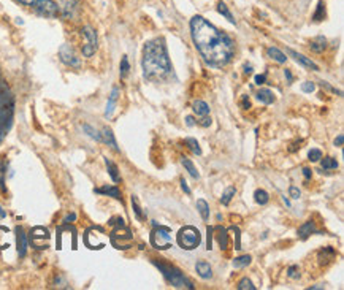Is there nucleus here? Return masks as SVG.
<instances>
[{
    "instance_id": "f257e3e1",
    "label": "nucleus",
    "mask_w": 344,
    "mask_h": 290,
    "mask_svg": "<svg viewBox=\"0 0 344 290\" xmlns=\"http://www.w3.org/2000/svg\"><path fill=\"white\" fill-rule=\"evenodd\" d=\"M190 35L198 52L208 65L220 68L232 60L235 54L232 37L214 27L203 16H194L190 19Z\"/></svg>"
},
{
    "instance_id": "f03ea898",
    "label": "nucleus",
    "mask_w": 344,
    "mask_h": 290,
    "mask_svg": "<svg viewBox=\"0 0 344 290\" xmlns=\"http://www.w3.org/2000/svg\"><path fill=\"white\" fill-rule=\"evenodd\" d=\"M143 75L149 81H162L172 72L164 38L149 40L143 48Z\"/></svg>"
},
{
    "instance_id": "7ed1b4c3",
    "label": "nucleus",
    "mask_w": 344,
    "mask_h": 290,
    "mask_svg": "<svg viewBox=\"0 0 344 290\" xmlns=\"http://www.w3.org/2000/svg\"><path fill=\"white\" fill-rule=\"evenodd\" d=\"M14 111V100L10 87L0 78V141L5 138L6 132L10 130Z\"/></svg>"
},
{
    "instance_id": "20e7f679",
    "label": "nucleus",
    "mask_w": 344,
    "mask_h": 290,
    "mask_svg": "<svg viewBox=\"0 0 344 290\" xmlns=\"http://www.w3.org/2000/svg\"><path fill=\"white\" fill-rule=\"evenodd\" d=\"M24 6H29L32 8L38 16H43V18H56L59 16L60 8L56 2L52 0H14Z\"/></svg>"
},
{
    "instance_id": "39448f33",
    "label": "nucleus",
    "mask_w": 344,
    "mask_h": 290,
    "mask_svg": "<svg viewBox=\"0 0 344 290\" xmlns=\"http://www.w3.org/2000/svg\"><path fill=\"white\" fill-rule=\"evenodd\" d=\"M154 263L157 268L162 271V274L165 276V279L170 282V284L173 286V287H176V289H194V286H192V282L190 281H187L184 276H182L181 274V271L179 270H176V268H173V266H168V265H164V263H159V262H152Z\"/></svg>"
},
{
    "instance_id": "423d86ee",
    "label": "nucleus",
    "mask_w": 344,
    "mask_h": 290,
    "mask_svg": "<svg viewBox=\"0 0 344 290\" xmlns=\"http://www.w3.org/2000/svg\"><path fill=\"white\" fill-rule=\"evenodd\" d=\"M202 243V235L198 232V228L187 225L184 228H181L178 233V244L186 250H192L195 248L200 246Z\"/></svg>"
},
{
    "instance_id": "0eeeda50",
    "label": "nucleus",
    "mask_w": 344,
    "mask_h": 290,
    "mask_svg": "<svg viewBox=\"0 0 344 290\" xmlns=\"http://www.w3.org/2000/svg\"><path fill=\"white\" fill-rule=\"evenodd\" d=\"M151 244L156 249L165 250L170 249L173 246V240H172V230L168 227L164 225H154V230L151 232Z\"/></svg>"
},
{
    "instance_id": "6e6552de",
    "label": "nucleus",
    "mask_w": 344,
    "mask_h": 290,
    "mask_svg": "<svg viewBox=\"0 0 344 290\" xmlns=\"http://www.w3.org/2000/svg\"><path fill=\"white\" fill-rule=\"evenodd\" d=\"M81 35L84 38V44H83V56L84 57H92L95 54V51L98 48V38L97 32L94 27L90 26H84L81 29Z\"/></svg>"
},
{
    "instance_id": "1a4fd4ad",
    "label": "nucleus",
    "mask_w": 344,
    "mask_h": 290,
    "mask_svg": "<svg viewBox=\"0 0 344 290\" xmlns=\"http://www.w3.org/2000/svg\"><path fill=\"white\" fill-rule=\"evenodd\" d=\"M59 57L62 60V64H65L67 67H72V68L81 67V60L76 57L75 51L70 48V44H62V46L59 48Z\"/></svg>"
},
{
    "instance_id": "9d476101",
    "label": "nucleus",
    "mask_w": 344,
    "mask_h": 290,
    "mask_svg": "<svg viewBox=\"0 0 344 290\" xmlns=\"http://www.w3.org/2000/svg\"><path fill=\"white\" fill-rule=\"evenodd\" d=\"M287 52H289V56H292L297 62H300L303 67H306V68H309V70H312V72H317L319 70V67L312 62L311 59H308L306 56H303V54H300V52H297V51H294V49H287Z\"/></svg>"
},
{
    "instance_id": "9b49d317",
    "label": "nucleus",
    "mask_w": 344,
    "mask_h": 290,
    "mask_svg": "<svg viewBox=\"0 0 344 290\" xmlns=\"http://www.w3.org/2000/svg\"><path fill=\"white\" fill-rule=\"evenodd\" d=\"M59 8L65 18H73L78 11V0H62V5Z\"/></svg>"
},
{
    "instance_id": "f8f14e48",
    "label": "nucleus",
    "mask_w": 344,
    "mask_h": 290,
    "mask_svg": "<svg viewBox=\"0 0 344 290\" xmlns=\"http://www.w3.org/2000/svg\"><path fill=\"white\" fill-rule=\"evenodd\" d=\"M118 97H119V87H113L111 89V94L108 98V103H106V110H105V118H111L114 108H116V102H118Z\"/></svg>"
},
{
    "instance_id": "ddd939ff",
    "label": "nucleus",
    "mask_w": 344,
    "mask_h": 290,
    "mask_svg": "<svg viewBox=\"0 0 344 290\" xmlns=\"http://www.w3.org/2000/svg\"><path fill=\"white\" fill-rule=\"evenodd\" d=\"M16 233H18V254L19 257H26L27 252V235L24 233L21 227L16 228Z\"/></svg>"
},
{
    "instance_id": "4468645a",
    "label": "nucleus",
    "mask_w": 344,
    "mask_h": 290,
    "mask_svg": "<svg viewBox=\"0 0 344 290\" xmlns=\"http://www.w3.org/2000/svg\"><path fill=\"white\" fill-rule=\"evenodd\" d=\"M100 136H102V141H103L105 144H108V146L113 148L114 151H119L118 143H116V138H114V133L111 132V128L103 127V130H102Z\"/></svg>"
},
{
    "instance_id": "2eb2a0df",
    "label": "nucleus",
    "mask_w": 344,
    "mask_h": 290,
    "mask_svg": "<svg viewBox=\"0 0 344 290\" xmlns=\"http://www.w3.org/2000/svg\"><path fill=\"white\" fill-rule=\"evenodd\" d=\"M195 271L198 273V276H200L202 279H210L213 276V270H211V266L208 262H205V260H200V262H197L195 265Z\"/></svg>"
},
{
    "instance_id": "dca6fc26",
    "label": "nucleus",
    "mask_w": 344,
    "mask_h": 290,
    "mask_svg": "<svg viewBox=\"0 0 344 290\" xmlns=\"http://www.w3.org/2000/svg\"><path fill=\"white\" fill-rule=\"evenodd\" d=\"M311 233H317L316 224L312 222V220H306V222H304L300 228H298V236H300L301 240H306Z\"/></svg>"
},
{
    "instance_id": "f3484780",
    "label": "nucleus",
    "mask_w": 344,
    "mask_h": 290,
    "mask_svg": "<svg viewBox=\"0 0 344 290\" xmlns=\"http://www.w3.org/2000/svg\"><path fill=\"white\" fill-rule=\"evenodd\" d=\"M257 100L263 105H271L274 100H276V97H274V94L270 89H260L257 92Z\"/></svg>"
},
{
    "instance_id": "a211bd4d",
    "label": "nucleus",
    "mask_w": 344,
    "mask_h": 290,
    "mask_svg": "<svg viewBox=\"0 0 344 290\" xmlns=\"http://www.w3.org/2000/svg\"><path fill=\"white\" fill-rule=\"evenodd\" d=\"M97 194H102V195H108V197H113L116 198V200H121V190L116 187V186H103L100 189H95Z\"/></svg>"
},
{
    "instance_id": "6ab92c4d",
    "label": "nucleus",
    "mask_w": 344,
    "mask_h": 290,
    "mask_svg": "<svg viewBox=\"0 0 344 290\" xmlns=\"http://www.w3.org/2000/svg\"><path fill=\"white\" fill-rule=\"evenodd\" d=\"M309 48H311V51H314V52H322L327 48V38L322 37V35L312 38Z\"/></svg>"
},
{
    "instance_id": "aec40b11",
    "label": "nucleus",
    "mask_w": 344,
    "mask_h": 290,
    "mask_svg": "<svg viewBox=\"0 0 344 290\" xmlns=\"http://www.w3.org/2000/svg\"><path fill=\"white\" fill-rule=\"evenodd\" d=\"M319 262L320 263H328V262H332L333 258H335V255H336V252H335V249L333 248H324V249H320L319 250Z\"/></svg>"
},
{
    "instance_id": "412c9836",
    "label": "nucleus",
    "mask_w": 344,
    "mask_h": 290,
    "mask_svg": "<svg viewBox=\"0 0 344 290\" xmlns=\"http://www.w3.org/2000/svg\"><path fill=\"white\" fill-rule=\"evenodd\" d=\"M266 56H268L270 59H273V60H276L278 64H286V60H287L284 52L279 51L278 48H273V46H270L268 49H266Z\"/></svg>"
},
{
    "instance_id": "4be33fe9",
    "label": "nucleus",
    "mask_w": 344,
    "mask_h": 290,
    "mask_svg": "<svg viewBox=\"0 0 344 290\" xmlns=\"http://www.w3.org/2000/svg\"><path fill=\"white\" fill-rule=\"evenodd\" d=\"M194 113L197 114V116H208L210 114V106H208V103L206 102H203V100H197L195 103H194Z\"/></svg>"
},
{
    "instance_id": "5701e85b",
    "label": "nucleus",
    "mask_w": 344,
    "mask_h": 290,
    "mask_svg": "<svg viewBox=\"0 0 344 290\" xmlns=\"http://www.w3.org/2000/svg\"><path fill=\"white\" fill-rule=\"evenodd\" d=\"M197 209H198V212H200V216L205 222H208L210 220V205L200 198V200H197Z\"/></svg>"
},
{
    "instance_id": "b1692460",
    "label": "nucleus",
    "mask_w": 344,
    "mask_h": 290,
    "mask_svg": "<svg viewBox=\"0 0 344 290\" xmlns=\"http://www.w3.org/2000/svg\"><path fill=\"white\" fill-rule=\"evenodd\" d=\"M181 162H182V165H184V168L189 171V174H190V176H192L194 179H198V178H200V173L197 171L195 165L192 164V160H189L187 157H182V159H181Z\"/></svg>"
},
{
    "instance_id": "393cba45",
    "label": "nucleus",
    "mask_w": 344,
    "mask_h": 290,
    "mask_svg": "<svg viewBox=\"0 0 344 290\" xmlns=\"http://www.w3.org/2000/svg\"><path fill=\"white\" fill-rule=\"evenodd\" d=\"M254 200H256V203H258V205H266L270 202V195H268V192H266V190H263V189H257L256 192H254Z\"/></svg>"
},
{
    "instance_id": "a878e982",
    "label": "nucleus",
    "mask_w": 344,
    "mask_h": 290,
    "mask_svg": "<svg viewBox=\"0 0 344 290\" xmlns=\"http://www.w3.org/2000/svg\"><path fill=\"white\" fill-rule=\"evenodd\" d=\"M105 164H106V168H108V173H110V176L114 182H119L121 181V176H119V173H118V166L114 165L110 159H106L105 157Z\"/></svg>"
},
{
    "instance_id": "bb28decb",
    "label": "nucleus",
    "mask_w": 344,
    "mask_h": 290,
    "mask_svg": "<svg viewBox=\"0 0 344 290\" xmlns=\"http://www.w3.org/2000/svg\"><path fill=\"white\" fill-rule=\"evenodd\" d=\"M217 11H219L220 14H222V16H224L225 19H228V22H232V24H236L233 14L230 13V10H228V6H227L224 2H219V3H217Z\"/></svg>"
},
{
    "instance_id": "cd10ccee",
    "label": "nucleus",
    "mask_w": 344,
    "mask_h": 290,
    "mask_svg": "<svg viewBox=\"0 0 344 290\" xmlns=\"http://www.w3.org/2000/svg\"><path fill=\"white\" fill-rule=\"evenodd\" d=\"M216 230L219 232L217 241H219L220 249H227V246H228V235H227V230H225V228H222V227H216Z\"/></svg>"
},
{
    "instance_id": "c85d7f7f",
    "label": "nucleus",
    "mask_w": 344,
    "mask_h": 290,
    "mask_svg": "<svg viewBox=\"0 0 344 290\" xmlns=\"http://www.w3.org/2000/svg\"><path fill=\"white\" fill-rule=\"evenodd\" d=\"M129 72H130V64H129V59H127V56H122L121 65H119V75H121V78H126V76L129 75Z\"/></svg>"
},
{
    "instance_id": "c756f323",
    "label": "nucleus",
    "mask_w": 344,
    "mask_h": 290,
    "mask_svg": "<svg viewBox=\"0 0 344 290\" xmlns=\"http://www.w3.org/2000/svg\"><path fill=\"white\" fill-rule=\"evenodd\" d=\"M235 194H236V189L235 187H228V189H225V192L222 194V197H220V203L222 205H228L232 202V198L235 197Z\"/></svg>"
},
{
    "instance_id": "7c9ffc66",
    "label": "nucleus",
    "mask_w": 344,
    "mask_h": 290,
    "mask_svg": "<svg viewBox=\"0 0 344 290\" xmlns=\"http://www.w3.org/2000/svg\"><path fill=\"white\" fill-rule=\"evenodd\" d=\"M336 168H338V162L333 157L322 159V170H336Z\"/></svg>"
},
{
    "instance_id": "2f4dec72",
    "label": "nucleus",
    "mask_w": 344,
    "mask_h": 290,
    "mask_svg": "<svg viewBox=\"0 0 344 290\" xmlns=\"http://www.w3.org/2000/svg\"><path fill=\"white\" fill-rule=\"evenodd\" d=\"M186 144H187V148L194 152V154H197V156L202 154V148H200V144H198V141L195 138H186Z\"/></svg>"
},
{
    "instance_id": "473e14b6",
    "label": "nucleus",
    "mask_w": 344,
    "mask_h": 290,
    "mask_svg": "<svg viewBox=\"0 0 344 290\" xmlns=\"http://www.w3.org/2000/svg\"><path fill=\"white\" fill-rule=\"evenodd\" d=\"M324 18H325V5H324L322 0H320V2L317 3V10H316V13L312 14V19H314L316 22H319V21H322Z\"/></svg>"
},
{
    "instance_id": "72a5a7b5",
    "label": "nucleus",
    "mask_w": 344,
    "mask_h": 290,
    "mask_svg": "<svg viewBox=\"0 0 344 290\" xmlns=\"http://www.w3.org/2000/svg\"><path fill=\"white\" fill-rule=\"evenodd\" d=\"M251 255H241V257H236L233 260V266L235 268H243V266H248L251 263Z\"/></svg>"
},
{
    "instance_id": "f704fd0d",
    "label": "nucleus",
    "mask_w": 344,
    "mask_h": 290,
    "mask_svg": "<svg viewBox=\"0 0 344 290\" xmlns=\"http://www.w3.org/2000/svg\"><path fill=\"white\" fill-rule=\"evenodd\" d=\"M132 206H133V211H135V216L138 220H144V214L141 211V206L138 203V198H136L135 195H132Z\"/></svg>"
},
{
    "instance_id": "c9c22d12",
    "label": "nucleus",
    "mask_w": 344,
    "mask_h": 290,
    "mask_svg": "<svg viewBox=\"0 0 344 290\" xmlns=\"http://www.w3.org/2000/svg\"><path fill=\"white\" fill-rule=\"evenodd\" d=\"M83 130L84 132H86L89 136H90V138H92V140H95V141H102V136H100V133H98L97 130H95V128L94 127H90V125H87V124H84L83 125Z\"/></svg>"
},
{
    "instance_id": "e433bc0d",
    "label": "nucleus",
    "mask_w": 344,
    "mask_h": 290,
    "mask_svg": "<svg viewBox=\"0 0 344 290\" xmlns=\"http://www.w3.org/2000/svg\"><path fill=\"white\" fill-rule=\"evenodd\" d=\"M256 290V286L252 284V281L251 279H248V278H244V279H241L240 281V284H238V290Z\"/></svg>"
},
{
    "instance_id": "4c0bfd02",
    "label": "nucleus",
    "mask_w": 344,
    "mask_h": 290,
    "mask_svg": "<svg viewBox=\"0 0 344 290\" xmlns=\"http://www.w3.org/2000/svg\"><path fill=\"white\" fill-rule=\"evenodd\" d=\"M5 173H6V164L0 160V189L5 192Z\"/></svg>"
},
{
    "instance_id": "58836bf2",
    "label": "nucleus",
    "mask_w": 344,
    "mask_h": 290,
    "mask_svg": "<svg viewBox=\"0 0 344 290\" xmlns=\"http://www.w3.org/2000/svg\"><path fill=\"white\" fill-rule=\"evenodd\" d=\"M308 157H309L311 162H317V160L322 159V152H320V149H311L308 152Z\"/></svg>"
},
{
    "instance_id": "ea45409f",
    "label": "nucleus",
    "mask_w": 344,
    "mask_h": 290,
    "mask_svg": "<svg viewBox=\"0 0 344 290\" xmlns=\"http://www.w3.org/2000/svg\"><path fill=\"white\" fill-rule=\"evenodd\" d=\"M301 90H303V92H306V94H311V92H314V90H316V84H314V83H311V81H306V83H303V84H301Z\"/></svg>"
},
{
    "instance_id": "a19ab883",
    "label": "nucleus",
    "mask_w": 344,
    "mask_h": 290,
    "mask_svg": "<svg viewBox=\"0 0 344 290\" xmlns=\"http://www.w3.org/2000/svg\"><path fill=\"white\" fill-rule=\"evenodd\" d=\"M289 194H290V197L294 198V200H298V198H300V195H301L300 189L295 187V186H290V187H289Z\"/></svg>"
},
{
    "instance_id": "79ce46f5",
    "label": "nucleus",
    "mask_w": 344,
    "mask_h": 290,
    "mask_svg": "<svg viewBox=\"0 0 344 290\" xmlns=\"http://www.w3.org/2000/svg\"><path fill=\"white\" fill-rule=\"evenodd\" d=\"M287 276H289V278H292V279H295V278L300 276V273H298V266H297V265H292V266H290V268L287 270Z\"/></svg>"
},
{
    "instance_id": "37998d69",
    "label": "nucleus",
    "mask_w": 344,
    "mask_h": 290,
    "mask_svg": "<svg viewBox=\"0 0 344 290\" xmlns=\"http://www.w3.org/2000/svg\"><path fill=\"white\" fill-rule=\"evenodd\" d=\"M241 106H243L244 110H249L251 108V100H249L248 95H243L241 97Z\"/></svg>"
},
{
    "instance_id": "c03bdc74",
    "label": "nucleus",
    "mask_w": 344,
    "mask_h": 290,
    "mask_svg": "<svg viewBox=\"0 0 344 290\" xmlns=\"http://www.w3.org/2000/svg\"><path fill=\"white\" fill-rule=\"evenodd\" d=\"M200 125H203V127H210V125H211V118H208V116H202V119H200Z\"/></svg>"
},
{
    "instance_id": "a18cd8bd",
    "label": "nucleus",
    "mask_w": 344,
    "mask_h": 290,
    "mask_svg": "<svg viewBox=\"0 0 344 290\" xmlns=\"http://www.w3.org/2000/svg\"><path fill=\"white\" fill-rule=\"evenodd\" d=\"M265 80H266V75H257L256 76V84H258V86L263 84Z\"/></svg>"
},
{
    "instance_id": "49530a36",
    "label": "nucleus",
    "mask_w": 344,
    "mask_h": 290,
    "mask_svg": "<svg viewBox=\"0 0 344 290\" xmlns=\"http://www.w3.org/2000/svg\"><path fill=\"white\" fill-rule=\"evenodd\" d=\"M181 187H182V190H184V192H186L187 195L190 194V189H189V186H187V182L184 181V178L181 179Z\"/></svg>"
},
{
    "instance_id": "de8ad7c7",
    "label": "nucleus",
    "mask_w": 344,
    "mask_h": 290,
    "mask_svg": "<svg viewBox=\"0 0 344 290\" xmlns=\"http://www.w3.org/2000/svg\"><path fill=\"white\" fill-rule=\"evenodd\" d=\"M303 176H304V179H306V181H309L311 176H312V171L309 168H303Z\"/></svg>"
},
{
    "instance_id": "09e8293b",
    "label": "nucleus",
    "mask_w": 344,
    "mask_h": 290,
    "mask_svg": "<svg viewBox=\"0 0 344 290\" xmlns=\"http://www.w3.org/2000/svg\"><path fill=\"white\" fill-rule=\"evenodd\" d=\"M344 143V135H338V138L335 140V146H343Z\"/></svg>"
},
{
    "instance_id": "8fccbe9b",
    "label": "nucleus",
    "mask_w": 344,
    "mask_h": 290,
    "mask_svg": "<svg viewBox=\"0 0 344 290\" xmlns=\"http://www.w3.org/2000/svg\"><path fill=\"white\" fill-rule=\"evenodd\" d=\"M75 219H76V214H75V212H72V214H68V216L64 219V222H67V224H68V222H73Z\"/></svg>"
},
{
    "instance_id": "3c124183",
    "label": "nucleus",
    "mask_w": 344,
    "mask_h": 290,
    "mask_svg": "<svg viewBox=\"0 0 344 290\" xmlns=\"http://www.w3.org/2000/svg\"><path fill=\"white\" fill-rule=\"evenodd\" d=\"M186 124H187L189 127L195 125V121H194V118H192V116H187V118H186Z\"/></svg>"
},
{
    "instance_id": "603ef678",
    "label": "nucleus",
    "mask_w": 344,
    "mask_h": 290,
    "mask_svg": "<svg viewBox=\"0 0 344 290\" xmlns=\"http://www.w3.org/2000/svg\"><path fill=\"white\" fill-rule=\"evenodd\" d=\"M284 75H286V78H287V81H289V84L290 83L294 81V76H292V73H290L289 70H284Z\"/></svg>"
},
{
    "instance_id": "864d4df0",
    "label": "nucleus",
    "mask_w": 344,
    "mask_h": 290,
    "mask_svg": "<svg viewBox=\"0 0 344 290\" xmlns=\"http://www.w3.org/2000/svg\"><path fill=\"white\" fill-rule=\"evenodd\" d=\"M244 73H246V75L252 73V67L251 65H244Z\"/></svg>"
},
{
    "instance_id": "5fc2aeb1",
    "label": "nucleus",
    "mask_w": 344,
    "mask_h": 290,
    "mask_svg": "<svg viewBox=\"0 0 344 290\" xmlns=\"http://www.w3.org/2000/svg\"><path fill=\"white\" fill-rule=\"evenodd\" d=\"M5 216H6V212H5L2 208H0V219H2V217H5Z\"/></svg>"
},
{
    "instance_id": "6e6d98bb",
    "label": "nucleus",
    "mask_w": 344,
    "mask_h": 290,
    "mask_svg": "<svg viewBox=\"0 0 344 290\" xmlns=\"http://www.w3.org/2000/svg\"><path fill=\"white\" fill-rule=\"evenodd\" d=\"M282 202H284V203H286V205L289 206V208H290V202L287 200V198H286V197H282Z\"/></svg>"
}]
</instances>
